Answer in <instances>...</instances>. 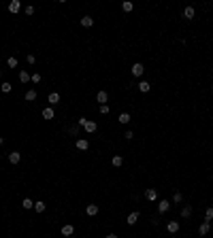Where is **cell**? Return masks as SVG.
Masks as SVG:
<instances>
[{
  "label": "cell",
  "instance_id": "obj_1",
  "mask_svg": "<svg viewBox=\"0 0 213 238\" xmlns=\"http://www.w3.org/2000/svg\"><path fill=\"white\" fill-rule=\"evenodd\" d=\"M130 72H132V77H141L143 72H145V66H143L141 62H136V64H132Z\"/></svg>",
  "mask_w": 213,
  "mask_h": 238
},
{
  "label": "cell",
  "instance_id": "obj_2",
  "mask_svg": "<svg viewBox=\"0 0 213 238\" xmlns=\"http://www.w3.org/2000/svg\"><path fill=\"white\" fill-rule=\"evenodd\" d=\"M85 215H87V217L98 215V204H87V206H85Z\"/></svg>",
  "mask_w": 213,
  "mask_h": 238
},
{
  "label": "cell",
  "instance_id": "obj_3",
  "mask_svg": "<svg viewBox=\"0 0 213 238\" xmlns=\"http://www.w3.org/2000/svg\"><path fill=\"white\" fill-rule=\"evenodd\" d=\"M9 162H11V164H19V162H22V153H19V151H11V153H9Z\"/></svg>",
  "mask_w": 213,
  "mask_h": 238
},
{
  "label": "cell",
  "instance_id": "obj_4",
  "mask_svg": "<svg viewBox=\"0 0 213 238\" xmlns=\"http://www.w3.org/2000/svg\"><path fill=\"white\" fill-rule=\"evenodd\" d=\"M75 234V226H71V223H66V226H62V236H72Z\"/></svg>",
  "mask_w": 213,
  "mask_h": 238
},
{
  "label": "cell",
  "instance_id": "obj_5",
  "mask_svg": "<svg viewBox=\"0 0 213 238\" xmlns=\"http://www.w3.org/2000/svg\"><path fill=\"white\" fill-rule=\"evenodd\" d=\"M145 198L154 202V200H158V191H156L154 187H149V189H145Z\"/></svg>",
  "mask_w": 213,
  "mask_h": 238
},
{
  "label": "cell",
  "instance_id": "obj_6",
  "mask_svg": "<svg viewBox=\"0 0 213 238\" xmlns=\"http://www.w3.org/2000/svg\"><path fill=\"white\" fill-rule=\"evenodd\" d=\"M166 230H168L171 234H177L179 232V221H168V223H166Z\"/></svg>",
  "mask_w": 213,
  "mask_h": 238
},
{
  "label": "cell",
  "instance_id": "obj_7",
  "mask_svg": "<svg viewBox=\"0 0 213 238\" xmlns=\"http://www.w3.org/2000/svg\"><path fill=\"white\" fill-rule=\"evenodd\" d=\"M168 208H171V202H168V200H160V202H158V213H166Z\"/></svg>",
  "mask_w": 213,
  "mask_h": 238
},
{
  "label": "cell",
  "instance_id": "obj_8",
  "mask_svg": "<svg viewBox=\"0 0 213 238\" xmlns=\"http://www.w3.org/2000/svg\"><path fill=\"white\" fill-rule=\"evenodd\" d=\"M81 26L83 28H92V26H94V17H90V15L81 17Z\"/></svg>",
  "mask_w": 213,
  "mask_h": 238
},
{
  "label": "cell",
  "instance_id": "obj_9",
  "mask_svg": "<svg viewBox=\"0 0 213 238\" xmlns=\"http://www.w3.org/2000/svg\"><path fill=\"white\" fill-rule=\"evenodd\" d=\"M209 227H211V223H209V221H202V223H201V227H198V234H201V236H207Z\"/></svg>",
  "mask_w": 213,
  "mask_h": 238
},
{
  "label": "cell",
  "instance_id": "obj_10",
  "mask_svg": "<svg viewBox=\"0 0 213 238\" xmlns=\"http://www.w3.org/2000/svg\"><path fill=\"white\" fill-rule=\"evenodd\" d=\"M77 149H79V151H87V149H90V143H87L85 138H79V140H77Z\"/></svg>",
  "mask_w": 213,
  "mask_h": 238
},
{
  "label": "cell",
  "instance_id": "obj_11",
  "mask_svg": "<svg viewBox=\"0 0 213 238\" xmlns=\"http://www.w3.org/2000/svg\"><path fill=\"white\" fill-rule=\"evenodd\" d=\"M19 9H22V2L19 0H13L11 4H9V11L11 13H19Z\"/></svg>",
  "mask_w": 213,
  "mask_h": 238
},
{
  "label": "cell",
  "instance_id": "obj_12",
  "mask_svg": "<svg viewBox=\"0 0 213 238\" xmlns=\"http://www.w3.org/2000/svg\"><path fill=\"white\" fill-rule=\"evenodd\" d=\"M96 128H98V126H96L94 121H87V123L83 126V130L87 132V134H94V132H96Z\"/></svg>",
  "mask_w": 213,
  "mask_h": 238
},
{
  "label": "cell",
  "instance_id": "obj_13",
  "mask_svg": "<svg viewBox=\"0 0 213 238\" xmlns=\"http://www.w3.org/2000/svg\"><path fill=\"white\" fill-rule=\"evenodd\" d=\"M130 113H121V115H119V117H117V121H119V123H121V126H126V123H130Z\"/></svg>",
  "mask_w": 213,
  "mask_h": 238
},
{
  "label": "cell",
  "instance_id": "obj_14",
  "mask_svg": "<svg viewBox=\"0 0 213 238\" xmlns=\"http://www.w3.org/2000/svg\"><path fill=\"white\" fill-rule=\"evenodd\" d=\"M47 100H49V104H58V102H60V94H58V92H51Z\"/></svg>",
  "mask_w": 213,
  "mask_h": 238
},
{
  "label": "cell",
  "instance_id": "obj_15",
  "mask_svg": "<svg viewBox=\"0 0 213 238\" xmlns=\"http://www.w3.org/2000/svg\"><path fill=\"white\" fill-rule=\"evenodd\" d=\"M139 217H141L139 213H130V215H128V221H126V223H128V226H134V223L139 221Z\"/></svg>",
  "mask_w": 213,
  "mask_h": 238
},
{
  "label": "cell",
  "instance_id": "obj_16",
  "mask_svg": "<svg viewBox=\"0 0 213 238\" xmlns=\"http://www.w3.org/2000/svg\"><path fill=\"white\" fill-rule=\"evenodd\" d=\"M96 100H98L100 104H106V100H109V94H106V92H98V96H96Z\"/></svg>",
  "mask_w": 213,
  "mask_h": 238
},
{
  "label": "cell",
  "instance_id": "obj_17",
  "mask_svg": "<svg viewBox=\"0 0 213 238\" xmlns=\"http://www.w3.org/2000/svg\"><path fill=\"white\" fill-rule=\"evenodd\" d=\"M194 15H196V11H194V7H186V11H183V17H186V19H192Z\"/></svg>",
  "mask_w": 213,
  "mask_h": 238
},
{
  "label": "cell",
  "instance_id": "obj_18",
  "mask_svg": "<svg viewBox=\"0 0 213 238\" xmlns=\"http://www.w3.org/2000/svg\"><path fill=\"white\" fill-rule=\"evenodd\" d=\"M0 89H2V94H9L13 89V85L9 83V81H2V83H0Z\"/></svg>",
  "mask_w": 213,
  "mask_h": 238
},
{
  "label": "cell",
  "instance_id": "obj_19",
  "mask_svg": "<svg viewBox=\"0 0 213 238\" xmlns=\"http://www.w3.org/2000/svg\"><path fill=\"white\" fill-rule=\"evenodd\" d=\"M139 89H141L143 94H147V92L151 89V83H147V81H141V83H139Z\"/></svg>",
  "mask_w": 213,
  "mask_h": 238
},
{
  "label": "cell",
  "instance_id": "obj_20",
  "mask_svg": "<svg viewBox=\"0 0 213 238\" xmlns=\"http://www.w3.org/2000/svg\"><path fill=\"white\" fill-rule=\"evenodd\" d=\"M43 119H53V108L51 107L43 108Z\"/></svg>",
  "mask_w": 213,
  "mask_h": 238
},
{
  "label": "cell",
  "instance_id": "obj_21",
  "mask_svg": "<svg viewBox=\"0 0 213 238\" xmlns=\"http://www.w3.org/2000/svg\"><path fill=\"white\" fill-rule=\"evenodd\" d=\"M132 9H134V7H132V2H130V0H124V2H121V11L130 13Z\"/></svg>",
  "mask_w": 213,
  "mask_h": 238
},
{
  "label": "cell",
  "instance_id": "obj_22",
  "mask_svg": "<svg viewBox=\"0 0 213 238\" xmlns=\"http://www.w3.org/2000/svg\"><path fill=\"white\" fill-rule=\"evenodd\" d=\"M26 100H28V102H32V100H36V92L34 89H28V92H26V96H24Z\"/></svg>",
  "mask_w": 213,
  "mask_h": 238
},
{
  "label": "cell",
  "instance_id": "obj_23",
  "mask_svg": "<svg viewBox=\"0 0 213 238\" xmlns=\"http://www.w3.org/2000/svg\"><path fill=\"white\" fill-rule=\"evenodd\" d=\"M111 162H113V166H115V168H119L121 164H124V157H121V155H115V157L111 159Z\"/></svg>",
  "mask_w": 213,
  "mask_h": 238
},
{
  "label": "cell",
  "instance_id": "obj_24",
  "mask_svg": "<svg viewBox=\"0 0 213 238\" xmlns=\"http://www.w3.org/2000/svg\"><path fill=\"white\" fill-rule=\"evenodd\" d=\"M22 206H24V208H34V202H32L30 198H24V200H22Z\"/></svg>",
  "mask_w": 213,
  "mask_h": 238
},
{
  "label": "cell",
  "instance_id": "obj_25",
  "mask_svg": "<svg viewBox=\"0 0 213 238\" xmlns=\"http://www.w3.org/2000/svg\"><path fill=\"white\" fill-rule=\"evenodd\" d=\"M205 221H213V206H209L205 211Z\"/></svg>",
  "mask_w": 213,
  "mask_h": 238
},
{
  "label": "cell",
  "instance_id": "obj_26",
  "mask_svg": "<svg viewBox=\"0 0 213 238\" xmlns=\"http://www.w3.org/2000/svg\"><path fill=\"white\" fill-rule=\"evenodd\" d=\"M19 81H22V83H28V81H30V74H28L26 70H22L19 72Z\"/></svg>",
  "mask_w": 213,
  "mask_h": 238
},
{
  "label": "cell",
  "instance_id": "obj_27",
  "mask_svg": "<svg viewBox=\"0 0 213 238\" xmlns=\"http://www.w3.org/2000/svg\"><path fill=\"white\" fill-rule=\"evenodd\" d=\"M34 211H36V213H43V211H45V202H41V200L34 202Z\"/></svg>",
  "mask_w": 213,
  "mask_h": 238
},
{
  "label": "cell",
  "instance_id": "obj_28",
  "mask_svg": "<svg viewBox=\"0 0 213 238\" xmlns=\"http://www.w3.org/2000/svg\"><path fill=\"white\" fill-rule=\"evenodd\" d=\"M192 215V206H183L181 208V217H190Z\"/></svg>",
  "mask_w": 213,
  "mask_h": 238
},
{
  "label": "cell",
  "instance_id": "obj_29",
  "mask_svg": "<svg viewBox=\"0 0 213 238\" xmlns=\"http://www.w3.org/2000/svg\"><path fill=\"white\" fill-rule=\"evenodd\" d=\"M7 66H9V68H15V66H17V60H15V58H9V60H7Z\"/></svg>",
  "mask_w": 213,
  "mask_h": 238
},
{
  "label": "cell",
  "instance_id": "obj_30",
  "mask_svg": "<svg viewBox=\"0 0 213 238\" xmlns=\"http://www.w3.org/2000/svg\"><path fill=\"white\" fill-rule=\"evenodd\" d=\"M30 81H32V83H41V74H38V72H36V74H30Z\"/></svg>",
  "mask_w": 213,
  "mask_h": 238
},
{
  "label": "cell",
  "instance_id": "obj_31",
  "mask_svg": "<svg viewBox=\"0 0 213 238\" xmlns=\"http://www.w3.org/2000/svg\"><path fill=\"white\" fill-rule=\"evenodd\" d=\"M181 200H183V196H181L179 191H175V193H173V202H181Z\"/></svg>",
  "mask_w": 213,
  "mask_h": 238
},
{
  "label": "cell",
  "instance_id": "obj_32",
  "mask_svg": "<svg viewBox=\"0 0 213 238\" xmlns=\"http://www.w3.org/2000/svg\"><path fill=\"white\" fill-rule=\"evenodd\" d=\"M102 115H109V104H100V108H98Z\"/></svg>",
  "mask_w": 213,
  "mask_h": 238
},
{
  "label": "cell",
  "instance_id": "obj_33",
  "mask_svg": "<svg viewBox=\"0 0 213 238\" xmlns=\"http://www.w3.org/2000/svg\"><path fill=\"white\" fill-rule=\"evenodd\" d=\"M26 15H34V7H26Z\"/></svg>",
  "mask_w": 213,
  "mask_h": 238
},
{
  "label": "cell",
  "instance_id": "obj_34",
  "mask_svg": "<svg viewBox=\"0 0 213 238\" xmlns=\"http://www.w3.org/2000/svg\"><path fill=\"white\" fill-rule=\"evenodd\" d=\"M71 134H72V136H77V134H79V126H75V128H71Z\"/></svg>",
  "mask_w": 213,
  "mask_h": 238
},
{
  "label": "cell",
  "instance_id": "obj_35",
  "mask_svg": "<svg viewBox=\"0 0 213 238\" xmlns=\"http://www.w3.org/2000/svg\"><path fill=\"white\" fill-rule=\"evenodd\" d=\"M85 123H87V119H85V117H79V128H83Z\"/></svg>",
  "mask_w": 213,
  "mask_h": 238
},
{
  "label": "cell",
  "instance_id": "obj_36",
  "mask_svg": "<svg viewBox=\"0 0 213 238\" xmlns=\"http://www.w3.org/2000/svg\"><path fill=\"white\" fill-rule=\"evenodd\" d=\"M124 136H126V138L130 140V138H134V132H130V130H128V132H126V134H124Z\"/></svg>",
  "mask_w": 213,
  "mask_h": 238
},
{
  "label": "cell",
  "instance_id": "obj_37",
  "mask_svg": "<svg viewBox=\"0 0 213 238\" xmlns=\"http://www.w3.org/2000/svg\"><path fill=\"white\" fill-rule=\"evenodd\" d=\"M106 238H117V234H106Z\"/></svg>",
  "mask_w": 213,
  "mask_h": 238
},
{
  "label": "cell",
  "instance_id": "obj_38",
  "mask_svg": "<svg viewBox=\"0 0 213 238\" xmlns=\"http://www.w3.org/2000/svg\"><path fill=\"white\" fill-rule=\"evenodd\" d=\"M0 145H4V138H2V136H0Z\"/></svg>",
  "mask_w": 213,
  "mask_h": 238
}]
</instances>
